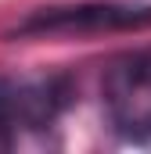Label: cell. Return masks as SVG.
Here are the masks:
<instances>
[{
	"label": "cell",
	"instance_id": "obj_1",
	"mask_svg": "<svg viewBox=\"0 0 151 154\" xmlns=\"http://www.w3.org/2000/svg\"><path fill=\"white\" fill-rule=\"evenodd\" d=\"M151 29V4L144 0H76L29 11L7 39L43 36H101V32H144Z\"/></svg>",
	"mask_w": 151,
	"mask_h": 154
},
{
	"label": "cell",
	"instance_id": "obj_2",
	"mask_svg": "<svg viewBox=\"0 0 151 154\" xmlns=\"http://www.w3.org/2000/svg\"><path fill=\"white\" fill-rule=\"evenodd\" d=\"M76 82L65 72L0 79V151H14L22 136L47 133L72 108Z\"/></svg>",
	"mask_w": 151,
	"mask_h": 154
},
{
	"label": "cell",
	"instance_id": "obj_3",
	"mask_svg": "<svg viewBox=\"0 0 151 154\" xmlns=\"http://www.w3.org/2000/svg\"><path fill=\"white\" fill-rule=\"evenodd\" d=\"M101 111L119 140L151 147V47L112 57L101 79Z\"/></svg>",
	"mask_w": 151,
	"mask_h": 154
}]
</instances>
